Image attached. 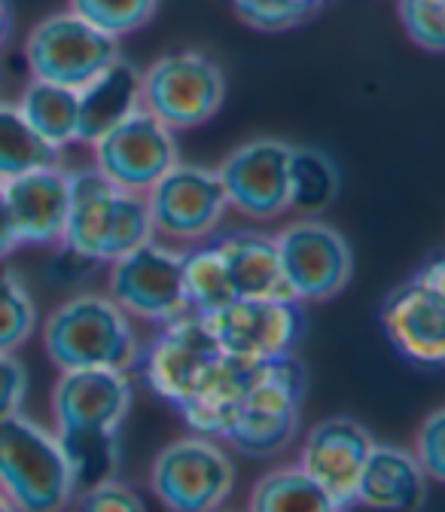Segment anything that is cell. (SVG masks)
Returning <instances> with one entry per match:
<instances>
[{"label":"cell","mask_w":445,"mask_h":512,"mask_svg":"<svg viewBox=\"0 0 445 512\" xmlns=\"http://www.w3.org/2000/svg\"><path fill=\"white\" fill-rule=\"evenodd\" d=\"M110 299L129 317L153 324H171L183 314H193L183 293L180 253L159 241H147L113 260Z\"/></svg>","instance_id":"9c48e42d"},{"label":"cell","mask_w":445,"mask_h":512,"mask_svg":"<svg viewBox=\"0 0 445 512\" xmlns=\"http://www.w3.org/2000/svg\"><path fill=\"white\" fill-rule=\"evenodd\" d=\"M68 4L74 16L119 40L122 34L144 28L153 19L159 0H68Z\"/></svg>","instance_id":"f1b7e54d"},{"label":"cell","mask_w":445,"mask_h":512,"mask_svg":"<svg viewBox=\"0 0 445 512\" xmlns=\"http://www.w3.org/2000/svg\"><path fill=\"white\" fill-rule=\"evenodd\" d=\"M119 196L122 189L110 183L98 168L68 174V220L61 241L74 256L92 263H110Z\"/></svg>","instance_id":"e0dca14e"},{"label":"cell","mask_w":445,"mask_h":512,"mask_svg":"<svg viewBox=\"0 0 445 512\" xmlns=\"http://www.w3.org/2000/svg\"><path fill=\"white\" fill-rule=\"evenodd\" d=\"M220 357L223 348L217 345L208 320L202 314H183L165 324L159 339L150 345L144 357V375L162 400L180 409L202 388V381Z\"/></svg>","instance_id":"5bb4252c"},{"label":"cell","mask_w":445,"mask_h":512,"mask_svg":"<svg viewBox=\"0 0 445 512\" xmlns=\"http://www.w3.org/2000/svg\"><path fill=\"white\" fill-rule=\"evenodd\" d=\"M400 22L406 34L427 52L445 46V0H400Z\"/></svg>","instance_id":"f546056e"},{"label":"cell","mask_w":445,"mask_h":512,"mask_svg":"<svg viewBox=\"0 0 445 512\" xmlns=\"http://www.w3.org/2000/svg\"><path fill=\"white\" fill-rule=\"evenodd\" d=\"M0 512H19V509H16V506H13V503L4 497V494H0Z\"/></svg>","instance_id":"8d00e7d4"},{"label":"cell","mask_w":445,"mask_h":512,"mask_svg":"<svg viewBox=\"0 0 445 512\" xmlns=\"http://www.w3.org/2000/svg\"><path fill=\"white\" fill-rule=\"evenodd\" d=\"M281 269L296 302H324L339 296L354 275L348 238L324 220H299L275 235Z\"/></svg>","instance_id":"52a82bcc"},{"label":"cell","mask_w":445,"mask_h":512,"mask_svg":"<svg viewBox=\"0 0 445 512\" xmlns=\"http://www.w3.org/2000/svg\"><path fill=\"white\" fill-rule=\"evenodd\" d=\"M19 244H55L68 220V174L58 165L0 183Z\"/></svg>","instance_id":"ac0fdd59"},{"label":"cell","mask_w":445,"mask_h":512,"mask_svg":"<svg viewBox=\"0 0 445 512\" xmlns=\"http://www.w3.org/2000/svg\"><path fill=\"white\" fill-rule=\"evenodd\" d=\"M28 394V372L13 354H0V421L19 415Z\"/></svg>","instance_id":"d6a6232c"},{"label":"cell","mask_w":445,"mask_h":512,"mask_svg":"<svg viewBox=\"0 0 445 512\" xmlns=\"http://www.w3.org/2000/svg\"><path fill=\"white\" fill-rule=\"evenodd\" d=\"M229 208L253 220H272L293 208V144L260 138L241 144L220 168Z\"/></svg>","instance_id":"8fae6325"},{"label":"cell","mask_w":445,"mask_h":512,"mask_svg":"<svg viewBox=\"0 0 445 512\" xmlns=\"http://www.w3.org/2000/svg\"><path fill=\"white\" fill-rule=\"evenodd\" d=\"M37 327V305L19 275L0 269V354L22 348Z\"/></svg>","instance_id":"83f0119b"},{"label":"cell","mask_w":445,"mask_h":512,"mask_svg":"<svg viewBox=\"0 0 445 512\" xmlns=\"http://www.w3.org/2000/svg\"><path fill=\"white\" fill-rule=\"evenodd\" d=\"M0 494L19 512H61L77 494L58 436L22 412L0 421Z\"/></svg>","instance_id":"7a4b0ae2"},{"label":"cell","mask_w":445,"mask_h":512,"mask_svg":"<svg viewBox=\"0 0 445 512\" xmlns=\"http://www.w3.org/2000/svg\"><path fill=\"white\" fill-rule=\"evenodd\" d=\"M153 229L171 241L208 238L229 208L226 189L214 168L202 165H171L147 192Z\"/></svg>","instance_id":"30bf717a"},{"label":"cell","mask_w":445,"mask_h":512,"mask_svg":"<svg viewBox=\"0 0 445 512\" xmlns=\"http://www.w3.org/2000/svg\"><path fill=\"white\" fill-rule=\"evenodd\" d=\"M381 330L394 351L418 366L445 360V263H427L381 302Z\"/></svg>","instance_id":"8992f818"},{"label":"cell","mask_w":445,"mask_h":512,"mask_svg":"<svg viewBox=\"0 0 445 512\" xmlns=\"http://www.w3.org/2000/svg\"><path fill=\"white\" fill-rule=\"evenodd\" d=\"M427 497V473L397 445H372L357 479L354 503L372 512H412Z\"/></svg>","instance_id":"d6986e66"},{"label":"cell","mask_w":445,"mask_h":512,"mask_svg":"<svg viewBox=\"0 0 445 512\" xmlns=\"http://www.w3.org/2000/svg\"><path fill=\"white\" fill-rule=\"evenodd\" d=\"M16 107L46 144L58 150L77 144V89L31 80Z\"/></svg>","instance_id":"603a6c76"},{"label":"cell","mask_w":445,"mask_h":512,"mask_svg":"<svg viewBox=\"0 0 445 512\" xmlns=\"http://www.w3.org/2000/svg\"><path fill=\"white\" fill-rule=\"evenodd\" d=\"M43 345L61 369H116L125 372L141 360L132 320L110 296H74L58 305L46 327Z\"/></svg>","instance_id":"6da1fadb"},{"label":"cell","mask_w":445,"mask_h":512,"mask_svg":"<svg viewBox=\"0 0 445 512\" xmlns=\"http://www.w3.org/2000/svg\"><path fill=\"white\" fill-rule=\"evenodd\" d=\"M95 168L129 192H147L171 165H177V138L144 107L125 116L95 144Z\"/></svg>","instance_id":"7c38bea8"},{"label":"cell","mask_w":445,"mask_h":512,"mask_svg":"<svg viewBox=\"0 0 445 512\" xmlns=\"http://www.w3.org/2000/svg\"><path fill=\"white\" fill-rule=\"evenodd\" d=\"M150 485L171 512H217L235 488V467L214 439L196 433L162 448Z\"/></svg>","instance_id":"5b68a950"},{"label":"cell","mask_w":445,"mask_h":512,"mask_svg":"<svg viewBox=\"0 0 445 512\" xmlns=\"http://www.w3.org/2000/svg\"><path fill=\"white\" fill-rule=\"evenodd\" d=\"M132 409V381L116 369H68L52 391L55 436L119 433Z\"/></svg>","instance_id":"9a60e30c"},{"label":"cell","mask_w":445,"mask_h":512,"mask_svg":"<svg viewBox=\"0 0 445 512\" xmlns=\"http://www.w3.org/2000/svg\"><path fill=\"white\" fill-rule=\"evenodd\" d=\"M211 244L223 256L238 299H293L272 235L253 229H232L214 238Z\"/></svg>","instance_id":"ffe728a7"},{"label":"cell","mask_w":445,"mask_h":512,"mask_svg":"<svg viewBox=\"0 0 445 512\" xmlns=\"http://www.w3.org/2000/svg\"><path fill=\"white\" fill-rule=\"evenodd\" d=\"M372 433L345 415L324 418L314 424L302 442L299 452V470L321 485L342 509L354 506L357 479L363 473V464L372 452Z\"/></svg>","instance_id":"2e32d148"},{"label":"cell","mask_w":445,"mask_h":512,"mask_svg":"<svg viewBox=\"0 0 445 512\" xmlns=\"http://www.w3.org/2000/svg\"><path fill=\"white\" fill-rule=\"evenodd\" d=\"M58 156L61 150L46 144L34 132L19 107L0 101V183L37 168L58 165Z\"/></svg>","instance_id":"484cf974"},{"label":"cell","mask_w":445,"mask_h":512,"mask_svg":"<svg viewBox=\"0 0 445 512\" xmlns=\"http://www.w3.org/2000/svg\"><path fill=\"white\" fill-rule=\"evenodd\" d=\"M180 272H183L186 305L193 314H214L232 299H238L229 269L214 244L180 253Z\"/></svg>","instance_id":"d4e9b609"},{"label":"cell","mask_w":445,"mask_h":512,"mask_svg":"<svg viewBox=\"0 0 445 512\" xmlns=\"http://www.w3.org/2000/svg\"><path fill=\"white\" fill-rule=\"evenodd\" d=\"M10 7H7V0H0V46L7 43V37H10Z\"/></svg>","instance_id":"d590c367"},{"label":"cell","mask_w":445,"mask_h":512,"mask_svg":"<svg viewBox=\"0 0 445 512\" xmlns=\"http://www.w3.org/2000/svg\"><path fill=\"white\" fill-rule=\"evenodd\" d=\"M229 357L275 360L293 354L305 314L293 299H232L214 314H202Z\"/></svg>","instance_id":"4fadbf2b"},{"label":"cell","mask_w":445,"mask_h":512,"mask_svg":"<svg viewBox=\"0 0 445 512\" xmlns=\"http://www.w3.org/2000/svg\"><path fill=\"white\" fill-rule=\"evenodd\" d=\"M305 394V366L293 357L263 360L241 394L226 436L247 458H275L296 439Z\"/></svg>","instance_id":"3957f363"},{"label":"cell","mask_w":445,"mask_h":512,"mask_svg":"<svg viewBox=\"0 0 445 512\" xmlns=\"http://www.w3.org/2000/svg\"><path fill=\"white\" fill-rule=\"evenodd\" d=\"M339 168L336 162L311 147H293V208L299 211H324L339 196Z\"/></svg>","instance_id":"4316f807"},{"label":"cell","mask_w":445,"mask_h":512,"mask_svg":"<svg viewBox=\"0 0 445 512\" xmlns=\"http://www.w3.org/2000/svg\"><path fill=\"white\" fill-rule=\"evenodd\" d=\"M260 363L263 360H241V357L223 354L217 366L208 372V378L202 381V388L180 406V415L186 418V424L199 436L223 439L235 415V406L241 394L247 391L250 378L257 375Z\"/></svg>","instance_id":"7402d4cb"},{"label":"cell","mask_w":445,"mask_h":512,"mask_svg":"<svg viewBox=\"0 0 445 512\" xmlns=\"http://www.w3.org/2000/svg\"><path fill=\"white\" fill-rule=\"evenodd\" d=\"M135 110H141V71L116 58L77 89V144H95Z\"/></svg>","instance_id":"44dd1931"},{"label":"cell","mask_w":445,"mask_h":512,"mask_svg":"<svg viewBox=\"0 0 445 512\" xmlns=\"http://www.w3.org/2000/svg\"><path fill=\"white\" fill-rule=\"evenodd\" d=\"M226 98V80L202 52H171L141 74V107L171 132L208 122Z\"/></svg>","instance_id":"277c9868"},{"label":"cell","mask_w":445,"mask_h":512,"mask_svg":"<svg viewBox=\"0 0 445 512\" xmlns=\"http://www.w3.org/2000/svg\"><path fill=\"white\" fill-rule=\"evenodd\" d=\"M25 55L34 80L80 89L119 58V43L68 10L43 19L28 34Z\"/></svg>","instance_id":"ba28073f"},{"label":"cell","mask_w":445,"mask_h":512,"mask_svg":"<svg viewBox=\"0 0 445 512\" xmlns=\"http://www.w3.org/2000/svg\"><path fill=\"white\" fill-rule=\"evenodd\" d=\"M247 512H345V509L299 467H281L266 473L253 485Z\"/></svg>","instance_id":"cb8c5ba5"},{"label":"cell","mask_w":445,"mask_h":512,"mask_svg":"<svg viewBox=\"0 0 445 512\" xmlns=\"http://www.w3.org/2000/svg\"><path fill=\"white\" fill-rule=\"evenodd\" d=\"M415 461L430 479L436 482L445 479V412L442 409L424 418L418 439H415Z\"/></svg>","instance_id":"1f68e13d"},{"label":"cell","mask_w":445,"mask_h":512,"mask_svg":"<svg viewBox=\"0 0 445 512\" xmlns=\"http://www.w3.org/2000/svg\"><path fill=\"white\" fill-rule=\"evenodd\" d=\"M235 7L247 22L260 28H284L305 13L293 0H235Z\"/></svg>","instance_id":"836d02e7"},{"label":"cell","mask_w":445,"mask_h":512,"mask_svg":"<svg viewBox=\"0 0 445 512\" xmlns=\"http://www.w3.org/2000/svg\"><path fill=\"white\" fill-rule=\"evenodd\" d=\"M80 512H150V509L132 485L107 479L92 488H83Z\"/></svg>","instance_id":"4dcf8cb0"},{"label":"cell","mask_w":445,"mask_h":512,"mask_svg":"<svg viewBox=\"0 0 445 512\" xmlns=\"http://www.w3.org/2000/svg\"><path fill=\"white\" fill-rule=\"evenodd\" d=\"M16 247H19V238H16V229H13V220H10V211L4 202V189H0V260H7Z\"/></svg>","instance_id":"e575fe53"}]
</instances>
